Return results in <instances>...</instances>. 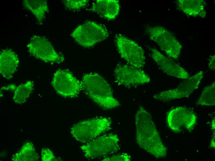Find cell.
<instances>
[{
    "label": "cell",
    "mask_w": 215,
    "mask_h": 161,
    "mask_svg": "<svg viewBox=\"0 0 215 161\" xmlns=\"http://www.w3.org/2000/svg\"><path fill=\"white\" fill-rule=\"evenodd\" d=\"M135 123L138 146L156 158L165 157L167 149L162 141L151 115L141 106L135 115Z\"/></svg>",
    "instance_id": "cell-1"
},
{
    "label": "cell",
    "mask_w": 215,
    "mask_h": 161,
    "mask_svg": "<svg viewBox=\"0 0 215 161\" xmlns=\"http://www.w3.org/2000/svg\"><path fill=\"white\" fill-rule=\"evenodd\" d=\"M81 82L82 89L86 95L101 107L110 110L120 106L119 102L113 96L110 84L98 73L85 74Z\"/></svg>",
    "instance_id": "cell-2"
},
{
    "label": "cell",
    "mask_w": 215,
    "mask_h": 161,
    "mask_svg": "<svg viewBox=\"0 0 215 161\" xmlns=\"http://www.w3.org/2000/svg\"><path fill=\"white\" fill-rule=\"evenodd\" d=\"M112 122L106 117L85 120L73 125L70 133L77 141L85 143L94 139L111 128Z\"/></svg>",
    "instance_id": "cell-3"
},
{
    "label": "cell",
    "mask_w": 215,
    "mask_h": 161,
    "mask_svg": "<svg viewBox=\"0 0 215 161\" xmlns=\"http://www.w3.org/2000/svg\"><path fill=\"white\" fill-rule=\"evenodd\" d=\"M119 139L116 134H109L99 136L80 146L84 156L94 159L107 157L120 149Z\"/></svg>",
    "instance_id": "cell-4"
},
{
    "label": "cell",
    "mask_w": 215,
    "mask_h": 161,
    "mask_svg": "<svg viewBox=\"0 0 215 161\" xmlns=\"http://www.w3.org/2000/svg\"><path fill=\"white\" fill-rule=\"evenodd\" d=\"M109 33L106 28L96 22L89 21L78 26L71 34L80 45L90 48L106 39Z\"/></svg>",
    "instance_id": "cell-5"
},
{
    "label": "cell",
    "mask_w": 215,
    "mask_h": 161,
    "mask_svg": "<svg viewBox=\"0 0 215 161\" xmlns=\"http://www.w3.org/2000/svg\"><path fill=\"white\" fill-rule=\"evenodd\" d=\"M145 32L169 57L175 59L179 58L182 46L171 32L161 26H149L145 28Z\"/></svg>",
    "instance_id": "cell-6"
},
{
    "label": "cell",
    "mask_w": 215,
    "mask_h": 161,
    "mask_svg": "<svg viewBox=\"0 0 215 161\" xmlns=\"http://www.w3.org/2000/svg\"><path fill=\"white\" fill-rule=\"evenodd\" d=\"M27 47L30 54L45 63H60L65 60L63 55L57 52L44 37L32 36Z\"/></svg>",
    "instance_id": "cell-7"
},
{
    "label": "cell",
    "mask_w": 215,
    "mask_h": 161,
    "mask_svg": "<svg viewBox=\"0 0 215 161\" xmlns=\"http://www.w3.org/2000/svg\"><path fill=\"white\" fill-rule=\"evenodd\" d=\"M115 41L120 56L128 64L138 69L144 67L145 59V52L140 46L120 34L116 36Z\"/></svg>",
    "instance_id": "cell-8"
},
{
    "label": "cell",
    "mask_w": 215,
    "mask_h": 161,
    "mask_svg": "<svg viewBox=\"0 0 215 161\" xmlns=\"http://www.w3.org/2000/svg\"><path fill=\"white\" fill-rule=\"evenodd\" d=\"M114 76L117 85L128 88L137 87L150 81V77L143 71L128 64H118Z\"/></svg>",
    "instance_id": "cell-9"
},
{
    "label": "cell",
    "mask_w": 215,
    "mask_h": 161,
    "mask_svg": "<svg viewBox=\"0 0 215 161\" xmlns=\"http://www.w3.org/2000/svg\"><path fill=\"white\" fill-rule=\"evenodd\" d=\"M52 85L58 94L65 97H75L82 89L81 81L67 70H57L54 74Z\"/></svg>",
    "instance_id": "cell-10"
},
{
    "label": "cell",
    "mask_w": 215,
    "mask_h": 161,
    "mask_svg": "<svg viewBox=\"0 0 215 161\" xmlns=\"http://www.w3.org/2000/svg\"><path fill=\"white\" fill-rule=\"evenodd\" d=\"M203 76L200 71L191 77L185 79L175 88L154 94L155 99L163 102H168L176 99L188 97L199 86Z\"/></svg>",
    "instance_id": "cell-11"
},
{
    "label": "cell",
    "mask_w": 215,
    "mask_h": 161,
    "mask_svg": "<svg viewBox=\"0 0 215 161\" xmlns=\"http://www.w3.org/2000/svg\"><path fill=\"white\" fill-rule=\"evenodd\" d=\"M194 112L187 108L178 107L171 110L167 115V121L170 128L178 133L185 130H192L196 122Z\"/></svg>",
    "instance_id": "cell-12"
},
{
    "label": "cell",
    "mask_w": 215,
    "mask_h": 161,
    "mask_svg": "<svg viewBox=\"0 0 215 161\" xmlns=\"http://www.w3.org/2000/svg\"><path fill=\"white\" fill-rule=\"evenodd\" d=\"M150 56L160 69L167 75L184 79L189 77L188 72L185 69L156 49H151Z\"/></svg>",
    "instance_id": "cell-13"
},
{
    "label": "cell",
    "mask_w": 215,
    "mask_h": 161,
    "mask_svg": "<svg viewBox=\"0 0 215 161\" xmlns=\"http://www.w3.org/2000/svg\"><path fill=\"white\" fill-rule=\"evenodd\" d=\"M19 63L17 55L10 49L3 50L0 54L1 75L6 79L11 78L16 71Z\"/></svg>",
    "instance_id": "cell-14"
},
{
    "label": "cell",
    "mask_w": 215,
    "mask_h": 161,
    "mask_svg": "<svg viewBox=\"0 0 215 161\" xmlns=\"http://www.w3.org/2000/svg\"><path fill=\"white\" fill-rule=\"evenodd\" d=\"M91 10L100 17L112 20L117 16L120 11L119 1L115 0H97L92 3Z\"/></svg>",
    "instance_id": "cell-15"
},
{
    "label": "cell",
    "mask_w": 215,
    "mask_h": 161,
    "mask_svg": "<svg viewBox=\"0 0 215 161\" xmlns=\"http://www.w3.org/2000/svg\"><path fill=\"white\" fill-rule=\"evenodd\" d=\"M177 8L187 15L194 17L205 16V2L201 0H179L177 1Z\"/></svg>",
    "instance_id": "cell-16"
},
{
    "label": "cell",
    "mask_w": 215,
    "mask_h": 161,
    "mask_svg": "<svg viewBox=\"0 0 215 161\" xmlns=\"http://www.w3.org/2000/svg\"><path fill=\"white\" fill-rule=\"evenodd\" d=\"M22 3L25 8L34 15L39 24L41 25L46 13L49 12L47 1L45 0H24Z\"/></svg>",
    "instance_id": "cell-17"
},
{
    "label": "cell",
    "mask_w": 215,
    "mask_h": 161,
    "mask_svg": "<svg viewBox=\"0 0 215 161\" xmlns=\"http://www.w3.org/2000/svg\"><path fill=\"white\" fill-rule=\"evenodd\" d=\"M39 155L32 143L28 142L25 143L20 149L12 157L15 161H38Z\"/></svg>",
    "instance_id": "cell-18"
},
{
    "label": "cell",
    "mask_w": 215,
    "mask_h": 161,
    "mask_svg": "<svg viewBox=\"0 0 215 161\" xmlns=\"http://www.w3.org/2000/svg\"><path fill=\"white\" fill-rule=\"evenodd\" d=\"M34 85L33 81L29 80L19 85L14 92L13 97L14 102L19 104L24 103L32 91Z\"/></svg>",
    "instance_id": "cell-19"
},
{
    "label": "cell",
    "mask_w": 215,
    "mask_h": 161,
    "mask_svg": "<svg viewBox=\"0 0 215 161\" xmlns=\"http://www.w3.org/2000/svg\"><path fill=\"white\" fill-rule=\"evenodd\" d=\"M215 83L213 82L210 85L203 89L199 98L196 101L197 105L213 106L215 105Z\"/></svg>",
    "instance_id": "cell-20"
},
{
    "label": "cell",
    "mask_w": 215,
    "mask_h": 161,
    "mask_svg": "<svg viewBox=\"0 0 215 161\" xmlns=\"http://www.w3.org/2000/svg\"><path fill=\"white\" fill-rule=\"evenodd\" d=\"M65 8L70 10L77 11L85 7L88 1L87 0H65L62 1Z\"/></svg>",
    "instance_id": "cell-21"
},
{
    "label": "cell",
    "mask_w": 215,
    "mask_h": 161,
    "mask_svg": "<svg viewBox=\"0 0 215 161\" xmlns=\"http://www.w3.org/2000/svg\"><path fill=\"white\" fill-rule=\"evenodd\" d=\"M131 156L126 153H123L112 156H107L102 160L105 161H129Z\"/></svg>",
    "instance_id": "cell-22"
},
{
    "label": "cell",
    "mask_w": 215,
    "mask_h": 161,
    "mask_svg": "<svg viewBox=\"0 0 215 161\" xmlns=\"http://www.w3.org/2000/svg\"><path fill=\"white\" fill-rule=\"evenodd\" d=\"M41 157L42 160L43 161L55 160L56 157L53 153L48 148H44L42 150Z\"/></svg>",
    "instance_id": "cell-23"
},
{
    "label": "cell",
    "mask_w": 215,
    "mask_h": 161,
    "mask_svg": "<svg viewBox=\"0 0 215 161\" xmlns=\"http://www.w3.org/2000/svg\"><path fill=\"white\" fill-rule=\"evenodd\" d=\"M215 55L210 56L208 62L209 67L210 70H215Z\"/></svg>",
    "instance_id": "cell-24"
},
{
    "label": "cell",
    "mask_w": 215,
    "mask_h": 161,
    "mask_svg": "<svg viewBox=\"0 0 215 161\" xmlns=\"http://www.w3.org/2000/svg\"><path fill=\"white\" fill-rule=\"evenodd\" d=\"M210 146L212 148H215V136L211 140Z\"/></svg>",
    "instance_id": "cell-25"
},
{
    "label": "cell",
    "mask_w": 215,
    "mask_h": 161,
    "mask_svg": "<svg viewBox=\"0 0 215 161\" xmlns=\"http://www.w3.org/2000/svg\"><path fill=\"white\" fill-rule=\"evenodd\" d=\"M211 127L212 129L213 130H215V119H213V120L212 122V124H211Z\"/></svg>",
    "instance_id": "cell-26"
}]
</instances>
